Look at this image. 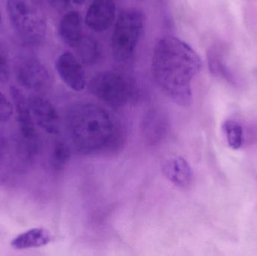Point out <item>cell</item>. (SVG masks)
<instances>
[{
  "label": "cell",
  "mask_w": 257,
  "mask_h": 256,
  "mask_svg": "<svg viewBox=\"0 0 257 256\" xmlns=\"http://www.w3.org/2000/svg\"><path fill=\"white\" fill-rule=\"evenodd\" d=\"M29 99L33 118L45 132L57 135L60 131V119L55 107L42 96H32Z\"/></svg>",
  "instance_id": "10"
},
{
  "label": "cell",
  "mask_w": 257,
  "mask_h": 256,
  "mask_svg": "<svg viewBox=\"0 0 257 256\" xmlns=\"http://www.w3.org/2000/svg\"><path fill=\"white\" fill-rule=\"evenodd\" d=\"M2 19H3V18H2L1 11H0V25H1L2 24Z\"/></svg>",
  "instance_id": "24"
},
{
  "label": "cell",
  "mask_w": 257,
  "mask_h": 256,
  "mask_svg": "<svg viewBox=\"0 0 257 256\" xmlns=\"http://www.w3.org/2000/svg\"><path fill=\"white\" fill-rule=\"evenodd\" d=\"M163 171L166 178L178 187H187L193 181V169L189 162L181 156L167 159L163 165Z\"/></svg>",
  "instance_id": "11"
},
{
  "label": "cell",
  "mask_w": 257,
  "mask_h": 256,
  "mask_svg": "<svg viewBox=\"0 0 257 256\" xmlns=\"http://www.w3.org/2000/svg\"><path fill=\"white\" fill-rule=\"evenodd\" d=\"M49 4L58 11L64 10L69 6V0H48Z\"/></svg>",
  "instance_id": "21"
},
{
  "label": "cell",
  "mask_w": 257,
  "mask_h": 256,
  "mask_svg": "<svg viewBox=\"0 0 257 256\" xmlns=\"http://www.w3.org/2000/svg\"><path fill=\"white\" fill-rule=\"evenodd\" d=\"M11 70L9 57L6 50L0 44V82H7L10 78Z\"/></svg>",
  "instance_id": "19"
},
{
  "label": "cell",
  "mask_w": 257,
  "mask_h": 256,
  "mask_svg": "<svg viewBox=\"0 0 257 256\" xmlns=\"http://www.w3.org/2000/svg\"><path fill=\"white\" fill-rule=\"evenodd\" d=\"M228 144L234 150L241 148L243 143V129L238 122L226 120L223 126Z\"/></svg>",
  "instance_id": "16"
},
{
  "label": "cell",
  "mask_w": 257,
  "mask_h": 256,
  "mask_svg": "<svg viewBox=\"0 0 257 256\" xmlns=\"http://www.w3.org/2000/svg\"><path fill=\"white\" fill-rule=\"evenodd\" d=\"M116 6L114 0H93L87 11L85 24L96 33H103L115 21Z\"/></svg>",
  "instance_id": "9"
},
{
  "label": "cell",
  "mask_w": 257,
  "mask_h": 256,
  "mask_svg": "<svg viewBox=\"0 0 257 256\" xmlns=\"http://www.w3.org/2000/svg\"><path fill=\"white\" fill-rule=\"evenodd\" d=\"M70 157L69 147L62 141H57L53 150L51 163L56 169H61L66 165Z\"/></svg>",
  "instance_id": "18"
},
{
  "label": "cell",
  "mask_w": 257,
  "mask_h": 256,
  "mask_svg": "<svg viewBox=\"0 0 257 256\" xmlns=\"http://www.w3.org/2000/svg\"><path fill=\"white\" fill-rule=\"evenodd\" d=\"M202 68L199 54L181 39L165 37L154 50L152 74L163 93L181 106L193 101L192 81Z\"/></svg>",
  "instance_id": "1"
},
{
  "label": "cell",
  "mask_w": 257,
  "mask_h": 256,
  "mask_svg": "<svg viewBox=\"0 0 257 256\" xmlns=\"http://www.w3.org/2000/svg\"><path fill=\"white\" fill-rule=\"evenodd\" d=\"M9 19L19 39L28 45H39L46 35V18L40 0H8Z\"/></svg>",
  "instance_id": "3"
},
{
  "label": "cell",
  "mask_w": 257,
  "mask_h": 256,
  "mask_svg": "<svg viewBox=\"0 0 257 256\" xmlns=\"http://www.w3.org/2000/svg\"><path fill=\"white\" fill-rule=\"evenodd\" d=\"M208 66L211 73L220 78L229 79L231 77L229 68L225 63L223 53L218 47H213L208 53Z\"/></svg>",
  "instance_id": "15"
},
{
  "label": "cell",
  "mask_w": 257,
  "mask_h": 256,
  "mask_svg": "<svg viewBox=\"0 0 257 256\" xmlns=\"http://www.w3.org/2000/svg\"><path fill=\"white\" fill-rule=\"evenodd\" d=\"M66 125L72 142L87 153L99 151L109 146L117 132L109 112L93 103L72 105L66 115Z\"/></svg>",
  "instance_id": "2"
},
{
  "label": "cell",
  "mask_w": 257,
  "mask_h": 256,
  "mask_svg": "<svg viewBox=\"0 0 257 256\" xmlns=\"http://www.w3.org/2000/svg\"><path fill=\"white\" fill-rule=\"evenodd\" d=\"M13 114V107L9 99L0 91V123L9 121Z\"/></svg>",
  "instance_id": "20"
},
{
  "label": "cell",
  "mask_w": 257,
  "mask_h": 256,
  "mask_svg": "<svg viewBox=\"0 0 257 256\" xmlns=\"http://www.w3.org/2000/svg\"><path fill=\"white\" fill-rule=\"evenodd\" d=\"M72 1L74 3H75V4L82 5L86 0H72Z\"/></svg>",
  "instance_id": "23"
},
{
  "label": "cell",
  "mask_w": 257,
  "mask_h": 256,
  "mask_svg": "<svg viewBox=\"0 0 257 256\" xmlns=\"http://www.w3.org/2000/svg\"><path fill=\"white\" fill-rule=\"evenodd\" d=\"M52 240L51 232L46 228H34L21 233L11 242L16 250L39 248L46 246Z\"/></svg>",
  "instance_id": "13"
},
{
  "label": "cell",
  "mask_w": 257,
  "mask_h": 256,
  "mask_svg": "<svg viewBox=\"0 0 257 256\" xmlns=\"http://www.w3.org/2000/svg\"><path fill=\"white\" fill-rule=\"evenodd\" d=\"M144 23L143 14L136 9H127L119 15L111 37V49L116 60L126 62L133 57Z\"/></svg>",
  "instance_id": "4"
},
{
  "label": "cell",
  "mask_w": 257,
  "mask_h": 256,
  "mask_svg": "<svg viewBox=\"0 0 257 256\" xmlns=\"http://www.w3.org/2000/svg\"><path fill=\"white\" fill-rule=\"evenodd\" d=\"M166 126L164 116L157 114L147 115L143 123V131L147 139L151 142H158L165 135Z\"/></svg>",
  "instance_id": "14"
},
{
  "label": "cell",
  "mask_w": 257,
  "mask_h": 256,
  "mask_svg": "<svg viewBox=\"0 0 257 256\" xmlns=\"http://www.w3.org/2000/svg\"><path fill=\"white\" fill-rule=\"evenodd\" d=\"M21 133V150L26 157L34 156L38 150V137L29 99L18 87L10 89Z\"/></svg>",
  "instance_id": "6"
},
{
  "label": "cell",
  "mask_w": 257,
  "mask_h": 256,
  "mask_svg": "<svg viewBox=\"0 0 257 256\" xmlns=\"http://www.w3.org/2000/svg\"><path fill=\"white\" fill-rule=\"evenodd\" d=\"M90 90L96 97L114 108L124 105L132 94L128 80L114 72H102L96 75L90 83Z\"/></svg>",
  "instance_id": "5"
},
{
  "label": "cell",
  "mask_w": 257,
  "mask_h": 256,
  "mask_svg": "<svg viewBox=\"0 0 257 256\" xmlns=\"http://www.w3.org/2000/svg\"><path fill=\"white\" fill-rule=\"evenodd\" d=\"M56 69L62 81L74 91H82L85 88V70L79 59L72 53H63L57 59Z\"/></svg>",
  "instance_id": "8"
},
{
  "label": "cell",
  "mask_w": 257,
  "mask_h": 256,
  "mask_svg": "<svg viewBox=\"0 0 257 256\" xmlns=\"http://www.w3.org/2000/svg\"><path fill=\"white\" fill-rule=\"evenodd\" d=\"M78 57L84 63H93L99 54L97 42L89 37L84 36L78 46L76 47Z\"/></svg>",
  "instance_id": "17"
},
{
  "label": "cell",
  "mask_w": 257,
  "mask_h": 256,
  "mask_svg": "<svg viewBox=\"0 0 257 256\" xmlns=\"http://www.w3.org/2000/svg\"><path fill=\"white\" fill-rule=\"evenodd\" d=\"M17 79L29 90L42 91L48 88L51 77L45 65L34 57H26L18 63L15 69Z\"/></svg>",
  "instance_id": "7"
},
{
  "label": "cell",
  "mask_w": 257,
  "mask_h": 256,
  "mask_svg": "<svg viewBox=\"0 0 257 256\" xmlns=\"http://www.w3.org/2000/svg\"><path fill=\"white\" fill-rule=\"evenodd\" d=\"M6 144H5L4 139L3 136L0 135V162L4 158L5 151H6Z\"/></svg>",
  "instance_id": "22"
},
{
  "label": "cell",
  "mask_w": 257,
  "mask_h": 256,
  "mask_svg": "<svg viewBox=\"0 0 257 256\" xmlns=\"http://www.w3.org/2000/svg\"><path fill=\"white\" fill-rule=\"evenodd\" d=\"M59 34L68 46L75 48L84 37L82 18L79 12L71 11L62 18L59 24Z\"/></svg>",
  "instance_id": "12"
}]
</instances>
